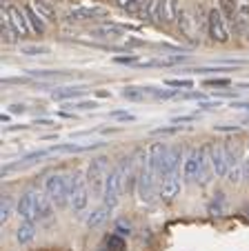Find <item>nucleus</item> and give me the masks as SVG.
I'll return each instance as SVG.
<instances>
[{"label":"nucleus","instance_id":"8","mask_svg":"<svg viewBox=\"0 0 249 251\" xmlns=\"http://www.w3.org/2000/svg\"><path fill=\"white\" fill-rule=\"evenodd\" d=\"M198 18H200V16H198ZM189 9H183L178 14V29L189 43H198V38H200V20Z\"/></svg>","mask_w":249,"mask_h":251},{"label":"nucleus","instance_id":"23","mask_svg":"<svg viewBox=\"0 0 249 251\" xmlns=\"http://www.w3.org/2000/svg\"><path fill=\"white\" fill-rule=\"evenodd\" d=\"M109 213H111V207L103 202L98 209H94V211L89 213V218H87V227L96 229V227H100V225H105L107 223V218H109Z\"/></svg>","mask_w":249,"mask_h":251},{"label":"nucleus","instance_id":"22","mask_svg":"<svg viewBox=\"0 0 249 251\" xmlns=\"http://www.w3.org/2000/svg\"><path fill=\"white\" fill-rule=\"evenodd\" d=\"M29 5L43 16L47 23H56V11H54V0H29Z\"/></svg>","mask_w":249,"mask_h":251},{"label":"nucleus","instance_id":"45","mask_svg":"<svg viewBox=\"0 0 249 251\" xmlns=\"http://www.w3.org/2000/svg\"><path fill=\"white\" fill-rule=\"evenodd\" d=\"M216 131H222V133H231V131H240L238 125H214Z\"/></svg>","mask_w":249,"mask_h":251},{"label":"nucleus","instance_id":"51","mask_svg":"<svg viewBox=\"0 0 249 251\" xmlns=\"http://www.w3.org/2000/svg\"><path fill=\"white\" fill-rule=\"evenodd\" d=\"M116 2H118V7H120V9H125V11H127L129 7H132V2H134V0H116Z\"/></svg>","mask_w":249,"mask_h":251},{"label":"nucleus","instance_id":"49","mask_svg":"<svg viewBox=\"0 0 249 251\" xmlns=\"http://www.w3.org/2000/svg\"><path fill=\"white\" fill-rule=\"evenodd\" d=\"M116 233H120V236H129V233H132V227H129V225H125V223H120L116 227Z\"/></svg>","mask_w":249,"mask_h":251},{"label":"nucleus","instance_id":"55","mask_svg":"<svg viewBox=\"0 0 249 251\" xmlns=\"http://www.w3.org/2000/svg\"><path fill=\"white\" fill-rule=\"evenodd\" d=\"M243 213H245V216H247V218H249V207H247V209H243Z\"/></svg>","mask_w":249,"mask_h":251},{"label":"nucleus","instance_id":"11","mask_svg":"<svg viewBox=\"0 0 249 251\" xmlns=\"http://www.w3.org/2000/svg\"><path fill=\"white\" fill-rule=\"evenodd\" d=\"M180 187H183V182H180V174H178V171H174V174L160 178V200L171 202L176 196H180Z\"/></svg>","mask_w":249,"mask_h":251},{"label":"nucleus","instance_id":"37","mask_svg":"<svg viewBox=\"0 0 249 251\" xmlns=\"http://www.w3.org/2000/svg\"><path fill=\"white\" fill-rule=\"evenodd\" d=\"M180 131V125H174V127H158V129H154V136H171V133H178Z\"/></svg>","mask_w":249,"mask_h":251},{"label":"nucleus","instance_id":"28","mask_svg":"<svg viewBox=\"0 0 249 251\" xmlns=\"http://www.w3.org/2000/svg\"><path fill=\"white\" fill-rule=\"evenodd\" d=\"M11 216H14V198L9 194H5L2 200H0V223L7 225Z\"/></svg>","mask_w":249,"mask_h":251},{"label":"nucleus","instance_id":"4","mask_svg":"<svg viewBox=\"0 0 249 251\" xmlns=\"http://www.w3.org/2000/svg\"><path fill=\"white\" fill-rule=\"evenodd\" d=\"M71 178V209L74 211H85L87 204H89V185H87V178L80 176V171L69 174Z\"/></svg>","mask_w":249,"mask_h":251},{"label":"nucleus","instance_id":"21","mask_svg":"<svg viewBox=\"0 0 249 251\" xmlns=\"http://www.w3.org/2000/svg\"><path fill=\"white\" fill-rule=\"evenodd\" d=\"M87 94V87L85 85H76V87H58V89L52 91V98L54 100H71V98H78V96Z\"/></svg>","mask_w":249,"mask_h":251},{"label":"nucleus","instance_id":"16","mask_svg":"<svg viewBox=\"0 0 249 251\" xmlns=\"http://www.w3.org/2000/svg\"><path fill=\"white\" fill-rule=\"evenodd\" d=\"M180 160H183V149H180V147L167 149V156H165L163 165H160V178H165V176H169V174H174V171H178Z\"/></svg>","mask_w":249,"mask_h":251},{"label":"nucleus","instance_id":"24","mask_svg":"<svg viewBox=\"0 0 249 251\" xmlns=\"http://www.w3.org/2000/svg\"><path fill=\"white\" fill-rule=\"evenodd\" d=\"M178 2L180 0H160V20L163 23H174L178 18Z\"/></svg>","mask_w":249,"mask_h":251},{"label":"nucleus","instance_id":"3","mask_svg":"<svg viewBox=\"0 0 249 251\" xmlns=\"http://www.w3.org/2000/svg\"><path fill=\"white\" fill-rule=\"evenodd\" d=\"M207 33H209V38L218 45L229 43V36H231L229 25H227L225 16H222V11L218 9V7L209 9V14H207Z\"/></svg>","mask_w":249,"mask_h":251},{"label":"nucleus","instance_id":"6","mask_svg":"<svg viewBox=\"0 0 249 251\" xmlns=\"http://www.w3.org/2000/svg\"><path fill=\"white\" fill-rule=\"evenodd\" d=\"M156 178H158V176L142 165L140 174H138V182H136V194H138V200H140V202L149 204L151 200H154V196H156Z\"/></svg>","mask_w":249,"mask_h":251},{"label":"nucleus","instance_id":"9","mask_svg":"<svg viewBox=\"0 0 249 251\" xmlns=\"http://www.w3.org/2000/svg\"><path fill=\"white\" fill-rule=\"evenodd\" d=\"M7 14H9V23H11V29L16 31V36L18 38H27L31 31V27H29V20H27V14H25V9H20V7L16 5H5Z\"/></svg>","mask_w":249,"mask_h":251},{"label":"nucleus","instance_id":"39","mask_svg":"<svg viewBox=\"0 0 249 251\" xmlns=\"http://www.w3.org/2000/svg\"><path fill=\"white\" fill-rule=\"evenodd\" d=\"M207 87H229L231 80L229 78H212V80H205Z\"/></svg>","mask_w":249,"mask_h":251},{"label":"nucleus","instance_id":"46","mask_svg":"<svg viewBox=\"0 0 249 251\" xmlns=\"http://www.w3.org/2000/svg\"><path fill=\"white\" fill-rule=\"evenodd\" d=\"M147 5V0H134V2H132V7H129V14H140V11H142V7H145Z\"/></svg>","mask_w":249,"mask_h":251},{"label":"nucleus","instance_id":"38","mask_svg":"<svg viewBox=\"0 0 249 251\" xmlns=\"http://www.w3.org/2000/svg\"><path fill=\"white\" fill-rule=\"evenodd\" d=\"M240 167H243V178L249 182V149L243 153V158H240Z\"/></svg>","mask_w":249,"mask_h":251},{"label":"nucleus","instance_id":"41","mask_svg":"<svg viewBox=\"0 0 249 251\" xmlns=\"http://www.w3.org/2000/svg\"><path fill=\"white\" fill-rule=\"evenodd\" d=\"M194 120H198V114H189V116H176V118H171V123H174V125H185V123H194Z\"/></svg>","mask_w":249,"mask_h":251},{"label":"nucleus","instance_id":"32","mask_svg":"<svg viewBox=\"0 0 249 251\" xmlns=\"http://www.w3.org/2000/svg\"><path fill=\"white\" fill-rule=\"evenodd\" d=\"M122 98H127V100H145L147 98V91H145V87H125V89H122Z\"/></svg>","mask_w":249,"mask_h":251},{"label":"nucleus","instance_id":"14","mask_svg":"<svg viewBox=\"0 0 249 251\" xmlns=\"http://www.w3.org/2000/svg\"><path fill=\"white\" fill-rule=\"evenodd\" d=\"M214 174V165H212V153H209V145L200 147V169H198V185H209Z\"/></svg>","mask_w":249,"mask_h":251},{"label":"nucleus","instance_id":"26","mask_svg":"<svg viewBox=\"0 0 249 251\" xmlns=\"http://www.w3.org/2000/svg\"><path fill=\"white\" fill-rule=\"evenodd\" d=\"M218 9L222 11V16H225L227 25L231 29L236 20V11H238V0H218Z\"/></svg>","mask_w":249,"mask_h":251},{"label":"nucleus","instance_id":"48","mask_svg":"<svg viewBox=\"0 0 249 251\" xmlns=\"http://www.w3.org/2000/svg\"><path fill=\"white\" fill-rule=\"evenodd\" d=\"M31 125H43V127H58V123H54V120H49V118H38V120H33Z\"/></svg>","mask_w":249,"mask_h":251},{"label":"nucleus","instance_id":"19","mask_svg":"<svg viewBox=\"0 0 249 251\" xmlns=\"http://www.w3.org/2000/svg\"><path fill=\"white\" fill-rule=\"evenodd\" d=\"M107 16V9L103 7H78L69 14L71 20H94V18H103Z\"/></svg>","mask_w":249,"mask_h":251},{"label":"nucleus","instance_id":"18","mask_svg":"<svg viewBox=\"0 0 249 251\" xmlns=\"http://www.w3.org/2000/svg\"><path fill=\"white\" fill-rule=\"evenodd\" d=\"M23 9H25V14H27V20H29V27H31V31L38 33V36H43V33L47 31V20L38 14V11L33 9L31 5H25Z\"/></svg>","mask_w":249,"mask_h":251},{"label":"nucleus","instance_id":"10","mask_svg":"<svg viewBox=\"0 0 249 251\" xmlns=\"http://www.w3.org/2000/svg\"><path fill=\"white\" fill-rule=\"evenodd\" d=\"M167 145L165 142H151L149 149H147V156H145V167L149 171H154L156 176L160 178V165H163L165 156H167Z\"/></svg>","mask_w":249,"mask_h":251},{"label":"nucleus","instance_id":"34","mask_svg":"<svg viewBox=\"0 0 249 251\" xmlns=\"http://www.w3.org/2000/svg\"><path fill=\"white\" fill-rule=\"evenodd\" d=\"M165 82L169 87H176V89H192L194 87V80H189V78H169Z\"/></svg>","mask_w":249,"mask_h":251},{"label":"nucleus","instance_id":"2","mask_svg":"<svg viewBox=\"0 0 249 251\" xmlns=\"http://www.w3.org/2000/svg\"><path fill=\"white\" fill-rule=\"evenodd\" d=\"M107 176H109V160L105 156L94 158L89 169H87V185H89V191L94 198H103Z\"/></svg>","mask_w":249,"mask_h":251},{"label":"nucleus","instance_id":"31","mask_svg":"<svg viewBox=\"0 0 249 251\" xmlns=\"http://www.w3.org/2000/svg\"><path fill=\"white\" fill-rule=\"evenodd\" d=\"M207 211L212 213V216H222L225 213V194H216V198L209 202Z\"/></svg>","mask_w":249,"mask_h":251},{"label":"nucleus","instance_id":"29","mask_svg":"<svg viewBox=\"0 0 249 251\" xmlns=\"http://www.w3.org/2000/svg\"><path fill=\"white\" fill-rule=\"evenodd\" d=\"M140 16L145 20H149V23H154V20H160V0H147V5L142 7Z\"/></svg>","mask_w":249,"mask_h":251},{"label":"nucleus","instance_id":"33","mask_svg":"<svg viewBox=\"0 0 249 251\" xmlns=\"http://www.w3.org/2000/svg\"><path fill=\"white\" fill-rule=\"evenodd\" d=\"M65 107L78 109V111H94L96 107H98V102H96V100H83V102H69V104H65Z\"/></svg>","mask_w":249,"mask_h":251},{"label":"nucleus","instance_id":"25","mask_svg":"<svg viewBox=\"0 0 249 251\" xmlns=\"http://www.w3.org/2000/svg\"><path fill=\"white\" fill-rule=\"evenodd\" d=\"M36 238V223H29V220H23L20 227L16 229V240L20 245H29V242Z\"/></svg>","mask_w":249,"mask_h":251},{"label":"nucleus","instance_id":"50","mask_svg":"<svg viewBox=\"0 0 249 251\" xmlns=\"http://www.w3.org/2000/svg\"><path fill=\"white\" fill-rule=\"evenodd\" d=\"M25 111H27L25 104H11L9 107V114H25Z\"/></svg>","mask_w":249,"mask_h":251},{"label":"nucleus","instance_id":"5","mask_svg":"<svg viewBox=\"0 0 249 251\" xmlns=\"http://www.w3.org/2000/svg\"><path fill=\"white\" fill-rule=\"evenodd\" d=\"M122 182H125V176H122V171L118 169V167H113V169L109 171V176H107V182H105V194H103L105 204H109L111 209L116 207L118 200H120Z\"/></svg>","mask_w":249,"mask_h":251},{"label":"nucleus","instance_id":"53","mask_svg":"<svg viewBox=\"0 0 249 251\" xmlns=\"http://www.w3.org/2000/svg\"><path fill=\"white\" fill-rule=\"evenodd\" d=\"M9 120H11V116H9V114H2V116H0V123H2V125H7Z\"/></svg>","mask_w":249,"mask_h":251},{"label":"nucleus","instance_id":"13","mask_svg":"<svg viewBox=\"0 0 249 251\" xmlns=\"http://www.w3.org/2000/svg\"><path fill=\"white\" fill-rule=\"evenodd\" d=\"M231 31H234L238 38H243V40L249 43V2H240L238 5V11H236V20H234Z\"/></svg>","mask_w":249,"mask_h":251},{"label":"nucleus","instance_id":"7","mask_svg":"<svg viewBox=\"0 0 249 251\" xmlns=\"http://www.w3.org/2000/svg\"><path fill=\"white\" fill-rule=\"evenodd\" d=\"M40 196L43 194H36V191H27V194L20 196L18 204H16V211L23 220H29V223H36V216H38V207H40Z\"/></svg>","mask_w":249,"mask_h":251},{"label":"nucleus","instance_id":"43","mask_svg":"<svg viewBox=\"0 0 249 251\" xmlns=\"http://www.w3.org/2000/svg\"><path fill=\"white\" fill-rule=\"evenodd\" d=\"M31 80V76H25V78H2V85H25V82Z\"/></svg>","mask_w":249,"mask_h":251},{"label":"nucleus","instance_id":"1","mask_svg":"<svg viewBox=\"0 0 249 251\" xmlns=\"http://www.w3.org/2000/svg\"><path fill=\"white\" fill-rule=\"evenodd\" d=\"M45 194L54 202V207L65 209L71 204V178L62 174H54L45 180Z\"/></svg>","mask_w":249,"mask_h":251},{"label":"nucleus","instance_id":"40","mask_svg":"<svg viewBox=\"0 0 249 251\" xmlns=\"http://www.w3.org/2000/svg\"><path fill=\"white\" fill-rule=\"evenodd\" d=\"M113 60L120 62V65H136V62H140V60H138L136 53H132V56H116Z\"/></svg>","mask_w":249,"mask_h":251},{"label":"nucleus","instance_id":"15","mask_svg":"<svg viewBox=\"0 0 249 251\" xmlns=\"http://www.w3.org/2000/svg\"><path fill=\"white\" fill-rule=\"evenodd\" d=\"M198 169H200V149H192L183 162L185 182H198Z\"/></svg>","mask_w":249,"mask_h":251},{"label":"nucleus","instance_id":"42","mask_svg":"<svg viewBox=\"0 0 249 251\" xmlns=\"http://www.w3.org/2000/svg\"><path fill=\"white\" fill-rule=\"evenodd\" d=\"M178 98H183V100H205V94H200V91H185V94H180Z\"/></svg>","mask_w":249,"mask_h":251},{"label":"nucleus","instance_id":"27","mask_svg":"<svg viewBox=\"0 0 249 251\" xmlns=\"http://www.w3.org/2000/svg\"><path fill=\"white\" fill-rule=\"evenodd\" d=\"M31 78H38V80H54V78H69V71H54V69H31L29 71Z\"/></svg>","mask_w":249,"mask_h":251},{"label":"nucleus","instance_id":"47","mask_svg":"<svg viewBox=\"0 0 249 251\" xmlns=\"http://www.w3.org/2000/svg\"><path fill=\"white\" fill-rule=\"evenodd\" d=\"M218 107H222L221 102H200V107H198V109H202V111H212V109H218Z\"/></svg>","mask_w":249,"mask_h":251},{"label":"nucleus","instance_id":"44","mask_svg":"<svg viewBox=\"0 0 249 251\" xmlns=\"http://www.w3.org/2000/svg\"><path fill=\"white\" fill-rule=\"evenodd\" d=\"M229 107H231V109H236V111H249V102H247V100H231Z\"/></svg>","mask_w":249,"mask_h":251},{"label":"nucleus","instance_id":"12","mask_svg":"<svg viewBox=\"0 0 249 251\" xmlns=\"http://www.w3.org/2000/svg\"><path fill=\"white\" fill-rule=\"evenodd\" d=\"M209 153H212L214 174H216L218 178H227L229 160H227V153H225V145H209Z\"/></svg>","mask_w":249,"mask_h":251},{"label":"nucleus","instance_id":"17","mask_svg":"<svg viewBox=\"0 0 249 251\" xmlns=\"http://www.w3.org/2000/svg\"><path fill=\"white\" fill-rule=\"evenodd\" d=\"M105 142H91V145H74V142H67V145H54L49 147L52 153H80V151H91V149L103 147Z\"/></svg>","mask_w":249,"mask_h":251},{"label":"nucleus","instance_id":"30","mask_svg":"<svg viewBox=\"0 0 249 251\" xmlns=\"http://www.w3.org/2000/svg\"><path fill=\"white\" fill-rule=\"evenodd\" d=\"M105 245H107V251H125L127 249V240H125V236H120V233L107 236Z\"/></svg>","mask_w":249,"mask_h":251},{"label":"nucleus","instance_id":"20","mask_svg":"<svg viewBox=\"0 0 249 251\" xmlns=\"http://www.w3.org/2000/svg\"><path fill=\"white\" fill-rule=\"evenodd\" d=\"M91 36L103 40H116L122 36V27L120 25H100V27L91 29Z\"/></svg>","mask_w":249,"mask_h":251},{"label":"nucleus","instance_id":"36","mask_svg":"<svg viewBox=\"0 0 249 251\" xmlns=\"http://www.w3.org/2000/svg\"><path fill=\"white\" fill-rule=\"evenodd\" d=\"M109 118L120 120V123H134V120H136V116L127 114V111H111V114H109Z\"/></svg>","mask_w":249,"mask_h":251},{"label":"nucleus","instance_id":"52","mask_svg":"<svg viewBox=\"0 0 249 251\" xmlns=\"http://www.w3.org/2000/svg\"><path fill=\"white\" fill-rule=\"evenodd\" d=\"M214 96H222V98H234L236 91H234V89H229V91H218V94H214Z\"/></svg>","mask_w":249,"mask_h":251},{"label":"nucleus","instance_id":"35","mask_svg":"<svg viewBox=\"0 0 249 251\" xmlns=\"http://www.w3.org/2000/svg\"><path fill=\"white\" fill-rule=\"evenodd\" d=\"M20 51L27 53V56H40V53H47V47H40V45H25V47H20Z\"/></svg>","mask_w":249,"mask_h":251},{"label":"nucleus","instance_id":"54","mask_svg":"<svg viewBox=\"0 0 249 251\" xmlns=\"http://www.w3.org/2000/svg\"><path fill=\"white\" fill-rule=\"evenodd\" d=\"M25 127H29V125H20V129ZM16 129H18V125H11V127H7V131H16Z\"/></svg>","mask_w":249,"mask_h":251}]
</instances>
